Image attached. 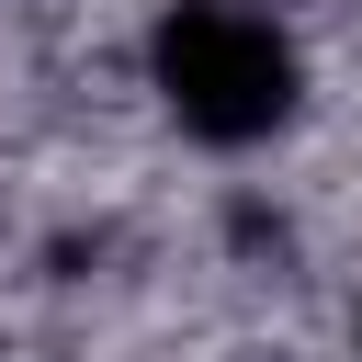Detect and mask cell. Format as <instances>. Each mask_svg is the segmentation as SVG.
Wrapping results in <instances>:
<instances>
[{"instance_id":"6da1fadb","label":"cell","mask_w":362,"mask_h":362,"mask_svg":"<svg viewBox=\"0 0 362 362\" xmlns=\"http://www.w3.org/2000/svg\"><path fill=\"white\" fill-rule=\"evenodd\" d=\"M147 90L192 147H272L305 113V45L283 11L249 0H170L147 23Z\"/></svg>"}]
</instances>
